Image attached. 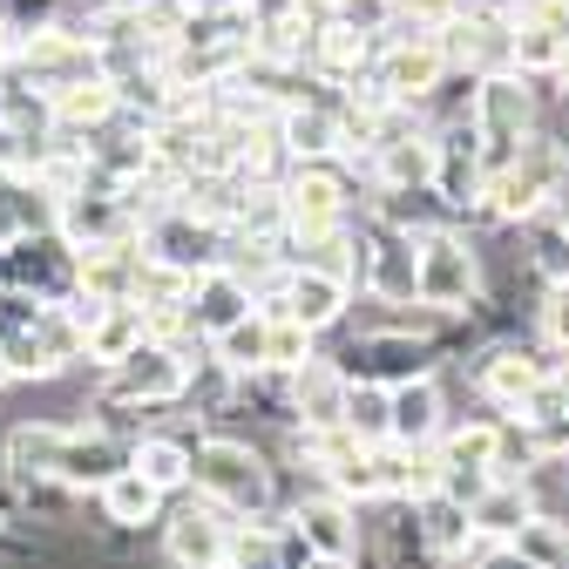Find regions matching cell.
Instances as JSON below:
<instances>
[{"mask_svg":"<svg viewBox=\"0 0 569 569\" xmlns=\"http://www.w3.org/2000/svg\"><path fill=\"white\" fill-rule=\"evenodd\" d=\"M157 529H163V562H170V569H218V562L231 556V529H238V516L183 488V502L163 509Z\"/></svg>","mask_w":569,"mask_h":569,"instance_id":"7","label":"cell"},{"mask_svg":"<svg viewBox=\"0 0 569 569\" xmlns=\"http://www.w3.org/2000/svg\"><path fill=\"white\" fill-rule=\"evenodd\" d=\"M163 509H170V495H163L157 481H142L136 468H116V475L96 488V516L116 522V529H157Z\"/></svg>","mask_w":569,"mask_h":569,"instance_id":"20","label":"cell"},{"mask_svg":"<svg viewBox=\"0 0 569 569\" xmlns=\"http://www.w3.org/2000/svg\"><path fill=\"white\" fill-rule=\"evenodd\" d=\"M413 522H420V542L435 549L441 562H468L475 556V522H468V502L455 488H427V495H413Z\"/></svg>","mask_w":569,"mask_h":569,"instance_id":"16","label":"cell"},{"mask_svg":"<svg viewBox=\"0 0 569 569\" xmlns=\"http://www.w3.org/2000/svg\"><path fill=\"white\" fill-rule=\"evenodd\" d=\"M346 367V380H373V387H400L420 373H441V346L420 332H393V326H360V339H346V352H332Z\"/></svg>","mask_w":569,"mask_h":569,"instance_id":"4","label":"cell"},{"mask_svg":"<svg viewBox=\"0 0 569 569\" xmlns=\"http://www.w3.org/2000/svg\"><path fill=\"white\" fill-rule=\"evenodd\" d=\"M264 332H271V319L251 306L238 326H224V332L210 339L203 352H210V360H218L224 373H238V380H244V373H264Z\"/></svg>","mask_w":569,"mask_h":569,"instance_id":"23","label":"cell"},{"mask_svg":"<svg viewBox=\"0 0 569 569\" xmlns=\"http://www.w3.org/2000/svg\"><path fill=\"white\" fill-rule=\"evenodd\" d=\"M61 441H68V420H14L0 435V468L8 475H54Z\"/></svg>","mask_w":569,"mask_h":569,"instance_id":"21","label":"cell"},{"mask_svg":"<svg viewBox=\"0 0 569 569\" xmlns=\"http://www.w3.org/2000/svg\"><path fill=\"white\" fill-rule=\"evenodd\" d=\"M21 238V203H14V177H0V244Z\"/></svg>","mask_w":569,"mask_h":569,"instance_id":"31","label":"cell"},{"mask_svg":"<svg viewBox=\"0 0 569 569\" xmlns=\"http://www.w3.org/2000/svg\"><path fill=\"white\" fill-rule=\"evenodd\" d=\"M251 312V284L231 271V264H210V271H197L190 278V292H183V326L210 346L224 326H238Z\"/></svg>","mask_w":569,"mask_h":569,"instance_id":"12","label":"cell"},{"mask_svg":"<svg viewBox=\"0 0 569 569\" xmlns=\"http://www.w3.org/2000/svg\"><path fill=\"white\" fill-rule=\"evenodd\" d=\"M529 488L516 475H488L475 495H468V522H475V542H509L522 522H529Z\"/></svg>","mask_w":569,"mask_h":569,"instance_id":"19","label":"cell"},{"mask_svg":"<svg viewBox=\"0 0 569 569\" xmlns=\"http://www.w3.org/2000/svg\"><path fill=\"white\" fill-rule=\"evenodd\" d=\"M190 495L251 522V516L278 509V468L244 435H190Z\"/></svg>","mask_w":569,"mask_h":569,"instance_id":"1","label":"cell"},{"mask_svg":"<svg viewBox=\"0 0 569 569\" xmlns=\"http://www.w3.org/2000/svg\"><path fill=\"white\" fill-rule=\"evenodd\" d=\"M142 339H150V312H142L136 299H116L89 319V360L82 367H116L122 352H136Z\"/></svg>","mask_w":569,"mask_h":569,"instance_id":"22","label":"cell"},{"mask_svg":"<svg viewBox=\"0 0 569 569\" xmlns=\"http://www.w3.org/2000/svg\"><path fill=\"white\" fill-rule=\"evenodd\" d=\"M264 319H271V332H264V367H271V373H292L299 360H312V352H319V339H312L306 326L278 319V312H264Z\"/></svg>","mask_w":569,"mask_h":569,"instance_id":"27","label":"cell"},{"mask_svg":"<svg viewBox=\"0 0 569 569\" xmlns=\"http://www.w3.org/2000/svg\"><path fill=\"white\" fill-rule=\"evenodd\" d=\"M468 569H536L516 542H475V556H468Z\"/></svg>","mask_w":569,"mask_h":569,"instance_id":"30","label":"cell"},{"mask_svg":"<svg viewBox=\"0 0 569 569\" xmlns=\"http://www.w3.org/2000/svg\"><path fill=\"white\" fill-rule=\"evenodd\" d=\"M536 569H569V522H549V516H529L516 536H509Z\"/></svg>","mask_w":569,"mask_h":569,"instance_id":"24","label":"cell"},{"mask_svg":"<svg viewBox=\"0 0 569 569\" xmlns=\"http://www.w3.org/2000/svg\"><path fill=\"white\" fill-rule=\"evenodd\" d=\"M136 244H142V258H157L170 271H190V278L231 258V231L210 224V218H197V210H183V203L157 210V218H142L136 224Z\"/></svg>","mask_w":569,"mask_h":569,"instance_id":"5","label":"cell"},{"mask_svg":"<svg viewBox=\"0 0 569 569\" xmlns=\"http://www.w3.org/2000/svg\"><path fill=\"white\" fill-rule=\"evenodd\" d=\"M284 516H292V529L306 536L312 556H352V562H360L367 522H360V509H352V502H339L332 488H299L292 502H284Z\"/></svg>","mask_w":569,"mask_h":569,"instance_id":"10","label":"cell"},{"mask_svg":"<svg viewBox=\"0 0 569 569\" xmlns=\"http://www.w3.org/2000/svg\"><path fill=\"white\" fill-rule=\"evenodd\" d=\"M556 224H562V231H569V203H562V218H556Z\"/></svg>","mask_w":569,"mask_h":569,"instance_id":"35","label":"cell"},{"mask_svg":"<svg viewBox=\"0 0 569 569\" xmlns=\"http://www.w3.org/2000/svg\"><path fill=\"white\" fill-rule=\"evenodd\" d=\"M448 427V393H441V373H420V380H400L387 387V441H407V448H427Z\"/></svg>","mask_w":569,"mask_h":569,"instance_id":"14","label":"cell"},{"mask_svg":"<svg viewBox=\"0 0 569 569\" xmlns=\"http://www.w3.org/2000/svg\"><path fill=\"white\" fill-rule=\"evenodd\" d=\"M218 569H231V562H218Z\"/></svg>","mask_w":569,"mask_h":569,"instance_id":"36","label":"cell"},{"mask_svg":"<svg viewBox=\"0 0 569 569\" xmlns=\"http://www.w3.org/2000/svg\"><path fill=\"white\" fill-rule=\"evenodd\" d=\"M61 21H68V0H0V28L14 41L41 34V28H61Z\"/></svg>","mask_w":569,"mask_h":569,"instance_id":"28","label":"cell"},{"mask_svg":"<svg viewBox=\"0 0 569 569\" xmlns=\"http://www.w3.org/2000/svg\"><path fill=\"white\" fill-rule=\"evenodd\" d=\"M54 231L76 244V251H89V244H122V238H136V210L122 203V190H76V197H61Z\"/></svg>","mask_w":569,"mask_h":569,"instance_id":"13","label":"cell"},{"mask_svg":"<svg viewBox=\"0 0 569 569\" xmlns=\"http://www.w3.org/2000/svg\"><path fill=\"white\" fill-rule=\"evenodd\" d=\"M346 367L332 352H312V360L292 367V427H346Z\"/></svg>","mask_w":569,"mask_h":569,"instance_id":"15","label":"cell"},{"mask_svg":"<svg viewBox=\"0 0 569 569\" xmlns=\"http://www.w3.org/2000/svg\"><path fill=\"white\" fill-rule=\"evenodd\" d=\"M14 387V367H8V352H0V393H8Z\"/></svg>","mask_w":569,"mask_h":569,"instance_id":"33","label":"cell"},{"mask_svg":"<svg viewBox=\"0 0 569 569\" xmlns=\"http://www.w3.org/2000/svg\"><path fill=\"white\" fill-rule=\"evenodd\" d=\"M536 339L569 352V278L562 284H542V306H536Z\"/></svg>","mask_w":569,"mask_h":569,"instance_id":"29","label":"cell"},{"mask_svg":"<svg viewBox=\"0 0 569 569\" xmlns=\"http://www.w3.org/2000/svg\"><path fill=\"white\" fill-rule=\"evenodd\" d=\"M475 129H481V177H495L529 136H542V102H536V82L529 76H481L475 82V102H468Z\"/></svg>","mask_w":569,"mask_h":569,"instance_id":"3","label":"cell"},{"mask_svg":"<svg viewBox=\"0 0 569 569\" xmlns=\"http://www.w3.org/2000/svg\"><path fill=\"white\" fill-rule=\"evenodd\" d=\"M258 312H278V319L306 326L312 339H326V332L346 326V312H352V284L332 278V271H319V264H292V271H284V284H278V299L258 306Z\"/></svg>","mask_w":569,"mask_h":569,"instance_id":"8","label":"cell"},{"mask_svg":"<svg viewBox=\"0 0 569 569\" xmlns=\"http://www.w3.org/2000/svg\"><path fill=\"white\" fill-rule=\"evenodd\" d=\"M8 284L34 292L41 306L68 299V292H76V244H68L61 231H21V238H8Z\"/></svg>","mask_w":569,"mask_h":569,"instance_id":"11","label":"cell"},{"mask_svg":"<svg viewBox=\"0 0 569 569\" xmlns=\"http://www.w3.org/2000/svg\"><path fill=\"white\" fill-rule=\"evenodd\" d=\"M549 373V346H522V339H481L475 346V367H468V387L488 413H516L529 400V387Z\"/></svg>","mask_w":569,"mask_h":569,"instance_id":"6","label":"cell"},{"mask_svg":"<svg viewBox=\"0 0 569 569\" xmlns=\"http://www.w3.org/2000/svg\"><path fill=\"white\" fill-rule=\"evenodd\" d=\"M224 562H231V569H284L278 536H271V516L238 522V529H231V556H224Z\"/></svg>","mask_w":569,"mask_h":569,"instance_id":"26","label":"cell"},{"mask_svg":"<svg viewBox=\"0 0 569 569\" xmlns=\"http://www.w3.org/2000/svg\"><path fill=\"white\" fill-rule=\"evenodd\" d=\"M299 569H360V562H352V556H306Z\"/></svg>","mask_w":569,"mask_h":569,"instance_id":"32","label":"cell"},{"mask_svg":"<svg viewBox=\"0 0 569 569\" xmlns=\"http://www.w3.org/2000/svg\"><path fill=\"white\" fill-rule=\"evenodd\" d=\"M352 231H360V292L380 306H407L413 299V238L380 224L373 210L352 218Z\"/></svg>","mask_w":569,"mask_h":569,"instance_id":"9","label":"cell"},{"mask_svg":"<svg viewBox=\"0 0 569 569\" xmlns=\"http://www.w3.org/2000/svg\"><path fill=\"white\" fill-rule=\"evenodd\" d=\"M0 284H8V244H0Z\"/></svg>","mask_w":569,"mask_h":569,"instance_id":"34","label":"cell"},{"mask_svg":"<svg viewBox=\"0 0 569 569\" xmlns=\"http://www.w3.org/2000/svg\"><path fill=\"white\" fill-rule=\"evenodd\" d=\"M116 109H122V96H116V82H109V76L68 82V89H54V96H48V122H54V136H68V142L96 136Z\"/></svg>","mask_w":569,"mask_h":569,"instance_id":"17","label":"cell"},{"mask_svg":"<svg viewBox=\"0 0 569 569\" xmlns=\"http://www.w3.org/2000/svg\"><path fill=\"white\" fill-rule=\"evenodd\" d=\"M481 292H488V264H481L475 231L441 224V231L413 238V299H420V306H435V312H455V319H461Z\"/></svg>","mask_w":569,"mask_h":569,"instance_id":"2","label":"cell"},{"mask_svg":"<svg viewBox=\"0 0 569 569\" xmlns=\"http://www.w3.org/2000/svg\"><path fill=\"white\" fill-rule=\"evenodd\" d=\"M129 468L142 481H157L163 495H183L190 488V435L183 427H142V435H129Z\"/></svg>","mask_w":569,"mask_h":569,"instance_id":"18","label":"cell"},{"mask_svg":"<svg viewBox=\"0 0 569 569\" xmlns=\"http://www.w3.org/2000/svg\"><path fill=\"white\" fill-rule=\"evenodd\" d=\"M360 441H387V387L373 380H346V413H339Z\"/></svg>","mask_w":569,"mask_h":569,"instance_id":"25","label":"cell"}]
</instances>
